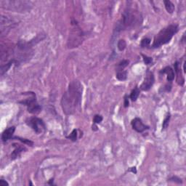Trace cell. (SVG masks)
<instances>
[{
    "label": "cell",
    "mask_w": 186,
    "mask_h": 186,
    "mask_svg": "<svg viewBox=\"0 0 186 186\" xmlns=\"http://www.w3.org/2000/svg\"><path fill=\"white\" fill-rule=\"evenodd\" d=\"M83 87L78 80H73L68 85L61 99V106L66 115L74 114L80 108Z\"/></svg>",
    "instance_id": "obj_1"
},
{
    "label": "cell",
    "mask_w": 186,
    "mask_h": 186,
    "mask_svg": "<svg viewBox=\"0 0 186 186\" xmlns=\"http://www.w3.org/2000/svg\"><path fill=\"white\" fill-rule=\"evenodd\" d=\"M143 17L141 13L135 8L127 7L122 15V18L116 24L114 33H118L122 31L131 29L142 23Z\"/></svg>",
    "instance_id": "obj_2"
},
{
    "label": "cell",
    "mask_w": 186,
    "mask_h": 186,
    "mask_svg": "<svg viewBox=\"0 0 186 186\" xmlns=\"http://www.w3.org/2000/svg\"><path fill=\"white\" fill-rule=\"evenodd\" d=\"M178 31L179 27L177 24H171L166 28L161 29L154 38L152 48H158L162 45L169 43Z\"/></svg>",
    "instance_id": "obj_3"
},
{
    "label": "cell",
    "mask_w": 186,
    "mask_h": 186,
    "mask_svg": "<svg viewBox=\"0 0 186 186\" xmlns=\"http://www.w3.org/2000/svg\"><path fill=\"white\" fill-rule=\"evenodd\" d=\"M71 28L68 40V47L69 49L78 48L84 41V33L79 26L78 22L75 19L71 21Z\"/></svg>",
    "instance_id": "obj_4"
},
{
    "label": "cell",
    "mask_w": 186,
    "mask_h": 186,
    "mask_svg": "<svg viewBox=\"0 0 186 186\" xmlns=\"http://www.w3.org/2000/svg\"><path fill=\"white\" fill-rule=\"evenodd\" d=\"M2 8L6 10L15 11L17 13H25L30 10L32 6L31 2L19 1V0H1Z\"/></svg>",
    "instance_id": "obj_5"
},
{
    "label": "cell",
    "mask_w": 186,
    "mask_h": 186,
    "mask_svg": "<svg viewBox=\"0 0 186 186\" xmlns=\"http://www.w3.org/2000/svg\"><path fill=\"white\" fill-rule=\"evenodd\" d=\"M29 97L26 99L19 101V103L24 105L27 107V111L28 113L31 114H38L42 111V107L38 103L37 98H36V94L33 92H29L28 93Z\"/></svg>",
    "instance_id": "obj_6"
},
{
    "label": "cell",
    "mask_w": 186,
    "mask_h": 186,
    "mask_svg": "<svg viewBox=\"0 0 186 186\" xmlns=\"http://www.w3.org/2000/svg\"><path fill=\"white\" fill-rule=\"evenodd\" d=\"M26 123L28 127H30L37 134H41L46 129V125L43 120L37 117V116H33V117L27 118Z\"/></svg>",
    "instance_id": "obj_7"
},
{
    "label": "cell",
    "mask_w": 186,
    "mask_h": 186,
    "mask_svg": "<svg viewBox=\"0 0 186 186\" xmlns=\"http://www.w3.org/2000/svg\"><path fill=\"white\" fill-rule=\"evenodd\" d=\"M15 23L13 20L9 18L2 15L1 16V22H0V27H1V34L2 36L6 35L11 28H13V25Z\"/></svg>",
    "instance_id": "obj_8"
},
{
    "label": "cell",
    "mask_w": 186,
    "mask_h": 186,
    "mask_svg": "<svg viewBox=\"0 0 186 186\" xmlns=\"http://www.w3.org/2000/svg\"><path fill=\"white\" fill-rule=\"evenodd\" d=\"M154 82H155V79H154L153 72L147 71L146 73H145L144 81H143V84L140 86V89L143 91H148L153 85Z\"/></svg>",
    "instance_id": "obj_9"
},
{
    "label": "cell",
    "mask_w": 186,
    "mask_h": 186,
    "mask_svg": "<svg viewBox=\"0 0 186 186\" xmlns=\"http://www.w3.org/2000/svg\"><path fill=\"white\" fill-rule=\"evenodd\" d=\"M131 124L133 129H134V130L139 133H142L144 131L149 129V127L145 125L140 118H134L132 121Z\"/></svg>",
    "instance_id": "obj_10"
},
{
    "label": "cell",
    "mask_w": 186,
    "mask_h": 186,
    "mask_svg": "<svg viewBox=\"0 0 186 186\" xmlns=\"http://www.w3.org/2000/svg\"><path fill=\"white\" fill-rule=\"evenodd\" d=\"M174 68L177 76V83H178L180 86H183L185 84V79H184V77L183 76L182 70H181L180 68V63L175 62V63L174 64Z\"/></svg>",
    "instance_id": "obj_11"
},
{
    "label": "cell",
    "mask_w": 186,
    "mask_h": 186,
    "mask_svg": "<svg viewBox=\"0 0 186 186\" xmlns=\"http://www.w3.org/2000/svg\"><path fill=\"white\" fill-rule=\"evenodd\" d=\"M15 131V127H8V129H4L2 134V140L3 142H7L9 140L13 138V135Z\"/></svg>",
    "instance_id": "obj_12"
},
{
    "label": "cell",
    "mask_w": 186,
    "mask_h": 186,
    "mask_svg": "<svg viewBox=\"0 0 186 186\" xmlns=\"http://www.w3.org/2000/svg\"><path fill=\"white\" fill-rule=\"evenodd\" d=\"M13 147L15 148V149L14 151H13V153H11V158H12V160H14L15 158H17L18 156H20L22 152H23L24 150H26L24 146H22V145L18 144H15V143L13 144Z\"/></svg>",
    "instance_id": "obj_13"
},
{
    "label": "cell",
    "mask_w": 186,
    "mask_h": 186,
    "mask_svg": "<svg viewBox=\"0 0 186 186\" xmlns=\"http://www.w3.org/2000/svg\"><path fill=\"white\" fill-rule=\"evenodd\" d=\"M160 73H163V74H167V81L169 82H172L174 79V70L170 66H167L162 69L160 71Z\"/></svg>",
    "instance_id": "obj_14"
},
{
    "label": "cell",
    "mask_w": 186,
    "mask_h": 186,
    "mask_svg": "<svg viewBox=\"0 0 186 186\" xmlns=\"http://www.w3.org/2000/svg\"><path fill=\"white\" fill-rule=\"evenodd\" d=\"M163 4H164L166 10L167 11V13H170V14H172V13H174V9H175L174 4L172 3L171 1H169V0H166V1H163Z\"/></svg>",
    "instance_id": "obj_15"
},
{
    "label": "cell",
    "mask_w": 186,
    "mask_h": 186,
    "mask_svg": "<svg viewBox=\"0 0 186 186\" xmlns=\"http://www.w3.org/2000/svg\"><path fill=\"white\" fill-rule=\"evenodd\" d=\"M116 77L119 81H125L127 79V71L125 70L117 71Z\"/></svg>",
    "instance_id": "obj_16"
},
{
    "label": "cell",
    "mask_w": 186,
    "mask_h": 186,
    "mask_svg": "<svg viewBox=\"0 0 186 186\" xmlns=\"http://www.w3.org/2000/svg\"><path fill=\"white\" fill-rule=\"evenodd\" d=\"M139 95H140V89H139L138 87H135L134 89H133V91L131 92L130 96V99L132 101H136L137 99H138Z\"/></svg>",
    "instance_id": "obj_17"
},
{
    "label": "cell",
    "mask_w": 186,
    "mask_h": 186,
    "mask_svg": "<svg viewBox=\"0 0 186 186\" xmlns=\"http://www.w3.org/2000/svg\"><path fill=\"white\" fill-rule=\"evenodd\" d=\"M129 61L128 60H123L119 62L117 65V71L124 70V69L129 66Z\"/></svg>",
    "instance_id": "obj_18"
},
{
    "label": "cell",
    "mask_w": 186,
    "mask_h": 186,
    "mask_svg": "<svg viewBox=\"0 0 186 186\" xmlns=\"http://www.w3.org/2000/svg\"><path fill=\"white\" fill-rule=\"evenodd\" d=\"M127 47V42L124 39H120L119 41L117 43V48L118 49V50L121 51H124L125 50Z\"/></svg>",
    "instance_id": "obj_19"
},
{
    "label": "cell",
    "mask_w": 186,
    "mask_h": 186,
    "mask_svg": "<svg viewBox=\"0 0 186 186\" xmlns=\"http://www.w3.org/2000/svg\"><path fill=\"white\" fill-rule=\"evenodd\" d=\"M77 129H73L72 131V133L70 134V135L69 136H67L66 138L68 139H70L71 140L73 141V142H75V141H77Z\"/></svg>",
    "instance_id": "obj_20"
},
{
    "label": "cell",
    "mask_w": 186,
    "mask_h": 186,
    "mask_svg": "<svg viewBox=\"0 0 186 186\" xmlns=\"http://www.w3.org/2000/svg\"><path fill=\"white\" fill-rule=\"evenodd\" d=\"M14 139H17V140H18L21 141V142L23 143L24 144L30 145V146H33V143L32 142V141H31V140H27V139L21 138H19V137H15Z\"/></svg>",
    "instance_id": "obj_21"
},
{
    "label": "cell",
    "mask_w": 186,
    "mask_h": 186,
    "mask_svg": "<svg viewBox=\"0 0 186 186\" xmlns=\"http://www.w3.org/2000/svg\"><path fill=\"white\" fill-rule=\"evenodd\" d=\"M150 44H151V39L148 38H144L141 41L140 45L142 48H148L150 45Z\"/></svg>",
    "instance_id": "obj_22"
},
{
    "label": "cell",
    "mask_w": 186,
    "mask_h": 186,
    "mask_svg": "<svg viewBox=\"0 0 186 186\" xmlns=\"http://www.w3.org/2000/svg\"><path fill=\"white\" fill-rule=\"evenodd\" d=\"M170 117H171V116H170V114L168 113L167 116H166V118H164V120H163V124H162V129H165L167 128L168 125H169Z\"/></svg>",
    "instance_id": "obj_23"
},
{
    "label": "cell",
    "mask_w": 186,
    "mask_h": 186,
    "mask_svg": "<svg viewBox=\"0 0 186 186\" xmlns=\"http://www.w3.org/2000/svg\"><path fill=\"white\" fill-rule=\"evenodd\" d=\"M169 180L171 181V182L178 183V184H182V183H183L182 180H181L180 178H178V177H177V176L172 177L171 178L169 179Z\"/></svg>",
    "instance_id": "obj_24"
},
{
    "label": "cell",
    "mask_w": 186,
    "mask_h": 186,
    "mask_svg": "<svg viewBox=\"0 0 186 186\" xmlns=\"http://www.w3.org/2000/svg\"><path fill=\"white\" fill-rule=\"evenodd\" d=\"M143 61H144L145 65H150L151 63H152V62H153V59H152V58L151 57H148L147 55H143Z\"/></svg>",
    "instance_id": "obj_25"
},
{
    "label": "cell",
    "mask_w": 186,
    "mask_h": 186,
    "mask_svg": "<svg viewBox=\"0 0 186 186\" xmlns=\"http://www.w3.org/2000/svg\"><path fill=\"white\" fill-rule=\"evenodd\" d=\"M103 121V116H100V115H95L94 116V118H93V122H94V124H100V122H101Z\"/></svg>",
    "instance_id": "obj_26"
},
{
    "label": "cell",
    "mask_w": 186,
    "mask_h": 186,
    "mask_svg": "<svg viewBox=\"0 0 186 186\" xmlns=\"http://www.w3.org/2000/svg\"><path fill=\"white\" fill-rule=\"evenodd\" d=\"M124 107L125 108H127L129 106V97H128V95H125L124 96Z\"/></svg>",
    "instance_id": "obj_27"
},
{
    "label": "cell",
    "mask_w": 186,
    "mask_h": 186,
    "mask_svg": "<svg viewBox=\"0 0 186 186\" xmlns=\"http://www.w3.org/2000/svg\"><path fill=\"white\" fill-rule=\"evenodd\" d=\"M6 185H9L8 183L7 182V181L4 180H0V186H6Z\"/></svg>",
    "instance_id": "obj_28"
}]
</instances>
